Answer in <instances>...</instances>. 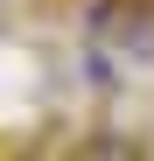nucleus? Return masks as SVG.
<instances>
[{
	"label": "nucleus",
	"mask_w": 154,
	"mask_h": 161,
	"mask_svg": "<svg viewBox=\"0 0 154 161\" xmlns=\"http://www.w3.org/2000/svg\"><path fill=\"white\" fill-rule=\"evenodd\" d=\"M84 35L119 56H154V0H91Z\"/></svg>",
	"instance_id": "nucleus-1"
},
{
	"label": "nucleus",
	"mask_w": 154,
	"mask_h": 161,
	"mask_svg": "<svg viewBox=\"0 0 154 161\" xmlns=\"http://www.w3.org/2000/svg\"><path fill=\"white\" fill-rule=\"evenodd\" d=\"M77 154H98V161H133V154H140V140H126L119 126H91L84 140H77Z\"/></svg>",
	"instance_id": "nucleus-2"
}]
</instances>
